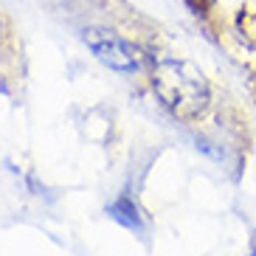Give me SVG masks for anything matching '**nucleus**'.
Here are the masks:
<instances>
[{
	"mask_svg": "<svg viewBox=\"0 0 256 256\" xmlns=\"http://www.w3.org/2000/svg\"><path fill=\"white\" fill-rule=\"evenodd\" d=\"M152 90L174 118L192 121L208 107V84L186 60H160L152 70Z\"/></svg>",
	"mask_w": 256,
	"mask_h": 256,
	"instance_id": "nucleus-1",
	"label": "nucleus"
},
{
	"mask_svg": "<svg viewBox=\"0 0 256 256\" xmlns=\"http://www.w3.org/2000/svg\"><path fill=\"white\" fill-rule=\"evenodd\" d=\"M84 46L93 51L102 65L113 70H121V74H132L138 70V54L124 42L121 37H116L113 31L107 28H88L84 31Z\"/></svg>",
	"mask_w": 256,
	"mask_h": 256,
	"instance_id": "nucleus-2",
	"label": "nucleus"
},
{
	"mask_svg": "<svg viewBox=\"0 0 256 256\" xmlns=\"http://www.w3.org/2000/svg\"><path fill=\"white\" fill-rule=\"evenodd\" d=\"M107 214L116 220V222H121V226L132 228V231H141L144 228V217H141V208H138L130 197H118L113 206H107Z\"/></svg>",
	"mask_w": 256,
	"mask_h": 256,
	"instance_id": "nucleus-3",
	"label": "nucleus"
}]
</instances>
